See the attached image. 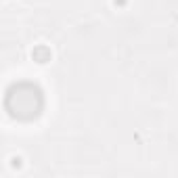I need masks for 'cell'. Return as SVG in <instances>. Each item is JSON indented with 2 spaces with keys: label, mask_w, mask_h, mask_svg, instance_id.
<instances>
[]
</instances>
